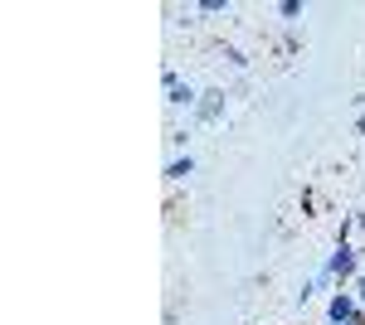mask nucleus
<instances>
[{"label": "nucleus", "mask_w": 365, "mask_h": 325, "mask_svg": "<svg viewBox=\"0 0 365 325\" xmlns=\"http://www.w3.org/2000/svg\"><path fill=\"white\" fill-rule=\"evenodd\" d=\"M361 132H365V117H361Z\"/></svg>", "instance_id": "obj_7"}, {"label": "nucleus", "mask_w": 365, "mask_h": 325, "mask_svg": "<svg viewBox=\"0 0 365 325\" xmlns=\"http://www.w3.org/2000/svg\"><path fill=\"white\" fill-rule=\"evenodd\" d=\"M331 325H356V297H336L331 301Z\"/></svg>", "instance_id": "obj_2"}, {"label": "nucleus", "mask_w": 365, "mask_h": 325, "mask_svg": "<svg viewBox=\"0 0 365 325\" xmlns=\"http://www.w3.org/2000/svg\"><path fill=\"white\" fill-rule=\"evenodd\" d=\"M351 267H356V252H351L346 243H336V252H331V262H327V272H322V277H346Z\"/></svg>", "instance_id": "obj_1"}, {"label": "nucleus", "mask_w": 365, "mask_h": 325, "mask_svg": "<svg viewBox=\"0 0 365 325\" xmlns=\"http://www.w3.org/2000/svg\"><path fill=\"white\" fill-rule=\"evenodd\" d=\"M225 10H229L225 0H205V5H200V15H225Z\"/></svg>", "instance_id": "obj_5"}, {"label": "nucleus", "mask_w": 365, "mask_h": 325, "mask_svg": "<svg viewBox=\"0 0 365 325\" xmlns=\"http://www.w3.org/2000/svg\"><path fill=\"white\" fill-rule=\"evenodd\" d=\"M170 102H175V107H190V102H195V92H190L185 82H170Z\"/></svg>", "instance_id": "obj_3"}, {"label": "nucleus", "mask_w": 365, "mask_h": 325, "mask_svg": "<svg viewBox=\"0 0 365 325\" xmlns=\"http://www.w3.org/2000/svg\"><path fill=\"white\" fill-rule=\"evenodd\" d=\"M190 170H195V161H190V156H185V161H175V165H170L166 175H170V180H185V175H190Z\"/></svg>", "instance_id": "obj_4"}, {"label": "nucleus", "mask_w": 365, "mask_h": 325, "mask_svg": "<svg viewBox=\"0 0 365 325\" xmlns=\"http://www.w3.org/2000/svg\"><path fill=\"white\" fill-rule=\"evenodd\" d=\"M356 292H361V306H365V272H361V287H356Z\"/></svg>", "instance_id": "obj_6"}]
</instances>
